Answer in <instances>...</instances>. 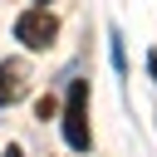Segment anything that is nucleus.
Segmentation results:
<instances>
[{"instance_id":"f257e3e1","label":"nucleus","mask_w":157,"mask_h":157,"mask_svg":"<svg viewBox=\"0 0 157 157\" xmlns=\"http://www.w3.org/2000/svg\"><path fill=\"white\" fill-rule=\"evenodd\" d=\"M64 142L74 152L93 147V132H88V78L69 83V98H64Z\"/></svg>"},{"instance_id":"f03ea898","label":"nucleus","mask_w":157,"mask_h":157,"mask_svg":"<svg viewBox=\"0 0 157 157\" xmlns=\"http://www.w3.org/2000/svg\"><path fill=\"white\" fill-rule=\"evenodd\" d=\"M15 39H20L25 49H49V44L59 39V20H54V10H25V15L15 20Z\"/></svg>"},{"instance_id":"7ed1b4c3","label":"nucleus","mask_w":157,"mask_h":157,"mask_svg":"<svg viewBox=\"0 0 157 157\" xmlns=\"http://www.w3.org/2000/svg\"><path fill=\"white\" fill-rule=\"evenodd\" d=\"M25 88H29V69H25L20 59H5V64H0V108L15 103Z\"/></svg>"},{"instance_id":"20e7f679","label":"nucleus","mask_w":157,"mask_h":157,"mask_svg":"<svg viewBox=\"0 0 157 157\" xmlns=\"http://www.w3.org/2000/svg\"><path fill=\"white\" fill-rule=\"evenodd\" d=\"M108 49H113V69L128 74V54H123V34H118V29H108Z\"/></svg>"},{"instance_id":"39448f33","label":"nucleus","mask_w":157,"mask_h":157,"mask_svg":"<svg viewBox=\"0 0 157 157\" xmlns=\"http://www.w3.org/2000/svg\"><path fill=\"white\" fill-rule=\"evenodd\" d=\"M147 74H152V83H157V54H147Z\"/></svg>"},{"instance_id":"423d86ee","label":"nucleus","mask_w":157,"mask_h":157,"mask_svg":"<svg viewBox=\"0 0 157 157\" xmlns=\"http://www.w3.org/2000/svg\"><path fill=\"white\" fill-rule=\"evenodd\" d=\"M0 157H25V152H20V147H5V152H0Z\"/></svg>"},{"instance_id":"0eeeda50","label":"nucleus","mask_w":157,"mask_h":157,"mask_svg":"<svg viewBox=\"0 0 157 157\" xmlns=\"http://www.w3.org/2000/svg\"><path fill=\"white\" fill-rule=\"evenodd\" d=\"M34 10H44V0H34Z\"/></svg>"}]
</instances>
